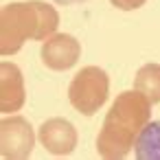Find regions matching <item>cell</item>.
<instances>
[{"label":"cell","instance_id":"6da1fadb","mask_svg":"<svg viewBox=\"0 0 160 160\" xmlns=\"http://www.w3.org/2000/svg\"><path fill=\"white\" fill-rule=\"evenodd\" d=\"M151 105L153 103L136 88L121 92L114 99L110 112L105 114L101 132L97 136L99 156L105 160L125 158L132 151V147L136 145L145 125L149 123Z\"/></svg>","mask_w":160,"mask_h":160},{"label":"cell","instance_id":"7a4b0ae2","mask_svg":"<svg viewBox=\"0 0 160 160\" xmlns=\"http://www.w3.org/2000/svg\"><path fill=\"white\" fill-rule=\"evenodd\" d=\"M59 24L57 11L42 2H9L0 9V53L16 55L27 40H48Z\"/></svg>","mask_w":160,"mask_h":160},{"label":"cell","instance_id":"3957f363","mask_svg":"<svg viewBox=\"0 0 160 160\" xmlns=\"http://www.w3.org/2000/svg\"><path fill=\"white\" fill-rule=\"evenodd\" d=\"M108 94H110V77L99 66L81 68L68 86L70 105L83 116L97 114V110H101L103 103L108 101Z\"/></svg>","mask_w":160,"mask_h":160},{"label":"cell","instance_id":"277c9868","mask_svg":"<svg viewBox=\"0 0 160 160\" xmlns=\"http://www.w3.org/2000/svg\"><path fill=\"white\" fill-rule=\"evenodd\" d=\"M35 145V132L24 116H7L0 123V153L9 160H24Z\"/></svg>","mask_w":160,"mask_h":160},{"label":"cell","instance_id":"5b68a950","mask_svg":"<svg viewBox=\"0 0 160 160\" xmlns=\"http://www.w3.org/2000/svg\"><path fill=\"white\" fill-rule=\"evenodd\" d=\"M42 62L51 70H68L79 62L81 44L68 33H55L42 44Z\"/></svg>","mask_w":160,"mask_h":160},{"label":"cell","instance_id":"8992f818","mask_svg":"<svg viewBox=\"0 0 160 160\" xmlns=\"http://www.w3.org/2000/svg\"><path fill=\"white\" fill-rule=\"evenodd\" d=\"M40 140L53 156H68L77 147L79 134L75 125L66 118H48L40 127Z\"/></svg>","mask_w":160,"mask_h":160},{"label":"cell","instance_id":"52a82bcc","mask_svg":"<svg viewBox=\"0 0 160 160\" xmlns=\"http://www.w3.org/2000/svg\"><path fill=\"white\" fill-rule=\"evenodd\" d=\"M24 101L27 90L22 70L11 62H2L0 64V112H18L24 105Z\"/></svg>","mask_w":160,"mask_h":160},{"label":"cell","instance_id":"ba28073f","mask_svg":"<svg viewBox=\"0 0 160 160\" xmlns=\"http://www.w3.org/2000/svg\"><path fill=\"white\" fill-rule=\"evenodd\" d=\"M134 153L138 160H160V121H149L140 132Z\"/></svg>","mask_w":160,"mask_h":160},{"label":"cell","instance_id":"9c48e42d","mask_svg":"<svg viewBox=\"0 0 160 160\" xmlns=\"http://www.w3.org/2000/svg\"><path fill=\"white\" fill-rule=\"evenodd\" d=\"M134 88L151 103H160V64H145L134 77Z\"/></svg>","mask_w":160,"mask_h":160},{"label":"cell","instance_id":"30bf717a","mask_svg":"<svg viewBox=\"0 0 160 160\" xmlns=\"http://www.w3.org/2000/svg\"><path fill=\"white\" fill-rule=\"evenodd\" d=\"M110 2L121 11H134V9H140L147 0H110Z\"/></svg>","mask_w":160,"mask_h":160},{"label":"cell","instance_id":"8fae6325","mask_svg":"<svg viewBox=\"0 0 160 160\" xmlns=\"http://www.w3.org/2000/svg\"><path fill=\"white\" fill-rule=\"evenodd\" d=\"M57 5H64V7H68V5H81V2H88V0H55Z\"/></svg>","mask_w":160,"mask_h":160}]
</instances>
